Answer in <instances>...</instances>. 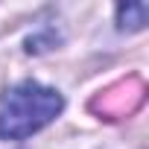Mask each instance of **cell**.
<instances>
[{"label": "cell", "instance_id": "obj_2", "mask_svg": "<svg viewBox=\"0 0 149 149\" xmlns=\"http://www.w3.org/2000/svg\"><path fill=\"white\" fill-rule=\"evenodd\" d=\"M146 15H149V6H146V3L117 6V24H120V29H143Z\"/></svg>", "mask_w": 149, "mask_h": 149}, {"label": "cell", "instance_id": "obj_1", "mask_svg": "<svg viewBox=\"0 0 149 149\" xmlns=\"http://www.w3.org/2000/svg\"><path fill=\"white\" fill-rule=\"evenodd\" d=\"M64 108V97L56 88L38 82H21L0 97V137L24 140L50 126Z\"/></svg>", "mask_w": 149, "mask_h": 149}]
</instances>
